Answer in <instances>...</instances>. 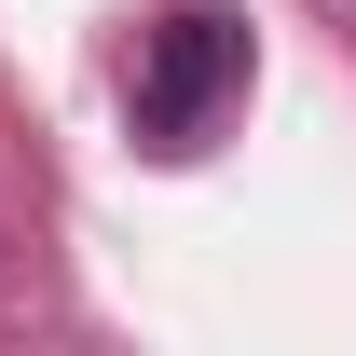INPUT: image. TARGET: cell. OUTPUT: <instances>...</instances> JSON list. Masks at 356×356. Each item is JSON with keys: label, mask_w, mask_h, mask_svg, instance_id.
Returning a JSON list of instances; mask_svg holds the SVG:
<instances>
[{"label": "cell", "mask_w": 356, "mask_h": 356, "mask_svg": "<svg viewBox=\"0 0 356 356\" xmlns=\"http://www.w3.org/2000/svg\"><path fill=\"white\" fill-rule=\"evenodd\" d=\"M247 96V28H233L220 0H178L165 28L137 42V83H124V124H137V151H206L220 137V110Z\"/></svg>", "instance_id": "cell-1"}]
</instances>
